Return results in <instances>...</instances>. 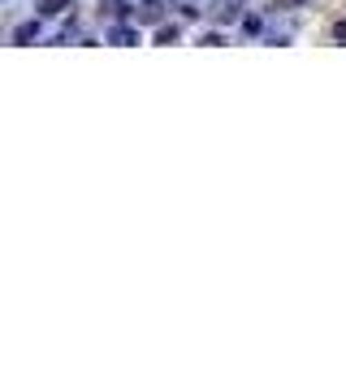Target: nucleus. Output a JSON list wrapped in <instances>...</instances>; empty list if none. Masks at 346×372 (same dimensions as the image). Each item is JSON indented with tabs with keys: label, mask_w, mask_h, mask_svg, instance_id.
<instances>
[{
	"label": "nucleus",
	"mask_w": 346,
	"mask_h": 372,
	"mask_svg": "<svg viewBox=\"0 0 346 372\" xmlns=\"http://www.w3.org/2000/svg\"><path fill=\"white\" fill-rule=\"evenodd\" d=\"M108 43L130 48V43H139V30H135V26H113V30H108Z\"/></svg>",
	"instance_id": "nucleus-1"
},
{
	"label": "nucleus",
	"mask_w": 346,
	"mask_h": 372,
	"mask_svg": "<svg viewBox=\"0 0 346 372\" xmlns=\"http://www.w3.org/2000/svg\"><path fill=\"white\" fill-rule=\"evenodd\" d=\"M65 9H70V0H39V18H57Z\"/></svg>",
	"instance_id": "nucleus-2"
},
{
	"label": "nucleus",
	"mask_w": 346,
	"mask_h": 372,
	"mask_svg": "<svg viewBox=\"0 0 346 372\" xmlns=\"http://www.w3.org/2000/svg\"><path fill=\"white\" fill-rule=\"evenodd\" d=\"M238 5H242V0H217L212 9H217V18H221V22H229V18L238 13Z\"/></svg>",
	"instance_id": "nucleus-3"
},
{
	"label": "nucleus",
	"mask_w": 346,
	"mask_h": 372,
	"mask_svg": "<svg viewBox=\"0 0 346 372\" xmlns=\"http://www.w3.org/2000/svg\"><path fill=\"white\" fill-rule=\"evenodd\" d=\"M35 35H39V22H26V26H18V35H13V39H18V43H30Z\"/></svg>",
	"instance_id": "nucleus-4"
},
{
	"label": "nucleus",
	"mask_w": 346,
	"mask_h": 372,
	"mask_svg": "<svg viewBox=\"0 0 346 372\" xmlns=\"http://www.w3.org/2000/svg\"><path fill=\"white\" fill-rule=\"evenodd\" d=\"M156 43H177V26H160L156 30Z\"/></svg>",
	"instance_id": "nucleus-5"
},
{
	"label": "nucleus",
	"mask_w": 346,
	"mask_h": 372,
	"mask_svg": "<svg viewBox=\"0 0 346 372\" xmlns=\"http://www.w3.org/2000/svg\"><path fill=\"white\" fill-rule=\"evenodd\" d=\"M200 43H208V48H221V43H225V39H221V35H217V30H208V35H204V39H200Z\"/></svg>",
	"instance_id": "nucleus-6"
},
{
	"label": "nucleus",
	"mask_w": 346,
	"mask_h": 372,
	"mask_svg": "<svg viewBox=\"0 0 346 372\" xmlns=\"http://www.w3.org/2000/svg\"><path fill=\"white\" fill-rule=\"evenodd\" d=\"M334 35H338V39H346V22H338V26H334Z\"/></svg>",
	"instance_id": "nucleus-7"
},
{
	"label": "nucleus",
	"mask_w": 346,
	"mask_h": 372,
	"mask_svg": "<svg viewBox=\"0 0 346 372\" xmlns=\"http://www.w3.org/2000/svg\"><path fill=\"white\" fill-rule=\"evenodd\" d=\"M108 5H126V9H130V0H108Z\"/></svg>",
	"instance_id": "nucleus-8"
}]
</instances>
